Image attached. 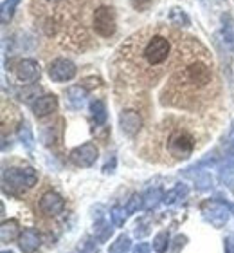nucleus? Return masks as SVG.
Masks as SVG:
<instances>
[{"instance_id":"nucleus-5","label":"nucleus","mask_w":234,"mask_h":253,"mask_svg":"<svg viewBox=\"0 0 234 253\" xmlns=\"http://www.w3.org/2000/svg\"><path fill=\"white\" fill-rule=\"evenodd\" d=\"M193 148H195V141L187 132L177 130L167 139V152L175 159H187L193 154Z\"/></svg>"},{"instance_id":"nucleus-36","label":"nucleus","mask_w":234,"mask_h":253,"mask_svg":"<svg viewBox=\"0 0 234 253\" xmlns=\"http://www.w3.org/2000/svg\"><path fill=\"white\" fill-rule=\"evenodd\" d=\"M175 243H177L175 246H177V248H180V246H184V244H186V237H184V235H178Z\"/></svg>"},{"instance_id":"nucleus-17","label":"nucleus","mask_w":234,"mask_h":253,"mask_svg":"<svg viewBox=\"0 0 234 253\" xmlns=\"http://www.w3.org/2000/svg\"><path fill=\"white\" fill-rule=\"evenodd\" d=\"M222 37H224L225 45L234 53V27H233V16L229 13L222 15Z\"/></svg>"},{"instance_id":"nucleus-33","label":"nucleus","mask_w":234,"mask_h":253,"mask_svg":"<svg viewBox=\"0 0 234 253\" xmlns=\"http://www.w3.org/2000/svg\"><path fill=\"white\" fill-rule=\"evenodd\" d=\"M224 243H225V253H234V235H229Z\"/></svg>"},{"instance_id":"nucleus-16","label":"nucleus","mask_w":234,"mask_h":253,"mask_svg":"<svg viewBox=\"0 0 234 253\" xmlns=\"http://www.w3.org/2000/svg\"><path fill=\"white\" fill-rule=\"evenodd\" d=\"M16 136H18L20 143L27 150H33V147H34V136H33L31 126H29V123H27L26 120H22V122L18 123V126H16Z\"/></svg>"},{"instance_id":"nucleus-30","label":"nucleus","mask_w":234,"mask_h":253,"mask_svg":"<svg viewBox=\"0 0 234 253\" xmlns=\"http://www.w3.org/2000/svg\"><path fill=\"white\" fill-rule=\"evenodd\" d=\"M153 4V0H132V5L135 7L137 11H148Z\"/></svg>"},{"instance_id":"nucleus-23","label":"nucleus","mask_w":234,"mask_h":253,"mask_svg":"<svg viewBox=\"0 0 234 253\" xmlns=\"http://www.w3.org/2000/svg\"><path fill=\"white\" fill-rule=\"evenodd\" d=\"M40 92H42V87L31 84V85H27V87H24V89L18 92V98H20V101H24V103L33 105V103L40 98Z\"/></svg>"},{"instance_id":"nucleus-19","label":"nucleus","mask_w":234,"mask_h":253,"mask_svg":"<svg viewBox=\"0 0 234 253\" xmlns=\"http://www.w3.org/2000/svg\"><path fill=\"white\" fill-rule=\"evenodd\" d=\"M90 116H92V122L98 126H103L106 123V118H108V112H106V105H104L101 100H94L90 103Z\"/></svg>"},{"instance_id":"nucleus-11","label":"nucleus","mask_w":234,"mask_h":253,"mask_svg":"<svg viewBox=\"0 0 234 253\" xmlns=\"http://www.w3.org/2000/svg\"><path fill=\"white\" fill-rule=\"evenodd\" d=\"M40 210L49 217H56L65 210V199L56 192H47L40 199Z\"/></svg>"},{"instance_id":"nucleus-27","label":"nucleus","mask_w":234,"mask_h":253,"mask_svg":"<svg viewBox=\"0 0 234 253\" xmlns=\"http://www.w3.org/2000/svg\"><path fill=\"white\" fill-rule=\"evenodd\" d=\"M125 208H126V211H128V215H134V213H137L140 208H144V195L132 194Z\"/></svg>"},{"instance_id":"nucleus-7","label":"nucleus","mask_w":234,"mask_h":253,"mask_svg":"<svg viewBox=\"0 0 234 253\" xmlns=\"http://www.w3.org/2000/svg\"><path fill=\"white\" fill-rule=\"evenodd\" d=\"M47 73H49V78L52 82L62 84V82H70L78 74V67H76V63L70 62L68 58H56L49 63Z\"/></svg>"},{"instance_id":"nucleus-34","label":"nucleus","mask_w":234,"mask_h":253,"mask_svg":"<svg viewBox=\"0 0 234 253\" xmlns=\"http://www.w3.org/2000/svg\"><path fill=\"white\" fill-rule=\"evenodd\" d=\"M148 232H150V230H148V224H137V228H135V237H144V235Z\"/></svg>"},{"instance_id":"nucleus-20","label":"nucleus","mask_w":234,"mask_h":253,"mask_svg":"<svg viewBox=\"0 0 234 253\" xmlns=\"http://www.w3.org/2000/svg\"><path fill=\"white\" fill-rule=\"evenodd\" d=\"M167 20H169L171 26H177V27L191 26V20H189V16H187V13L182 7H171L169 13H167Z\"/></svg>"},{"instance_id":"nucleus-24","label":"nucleus","mask_w":234,"mask_h":253,"mask_svg":"<svg viewBox=\"0 0 234 253\" xmlns=\"http://www.w3.org/2000/svg\"><path fill=\"white\" fill-rule=\"evenodd\" d=\"M20 2L22 0H4L2 9H0V22H2L4 26H7L11 22V18H13V15H15V11Z\"/></svg>"},{"instance_id":"nucleus-4","label":"nucleus","mask_w":234,"mask_h":253,"mask_svg":"<svg viewBox=\"0 0 234 253\" xmlns=\"http://www.w3.org/2000/svg\"><path fill=\"white\" fill-rule=\"evenodd\" d=\"M94 31L98 33L99 37L110 38L117 29V20H115V11L112 7H106V5H101L94 11Z\"/></svg>"},{"instance_id":"nucleus-9","label":"nucleus","mask_w":234,"mask_h":253,"mask_svg":"<svg viewBox=\"0 0 234 253\" xmlns=\"http://www.w3.org/2000/svg\"><path fill=\"white\" fill-rule=\"evenodd\" d=\"M15 73H16V78H18V82L31 85V84H34V82H38V80H40L42 67H40V63H38L36 60L24 58V60H20V62H18V65H16V69H15Z\"/></svg>"},{"instance_id":"nucleus-28","label":"nucleus","mask_w":234,"mask_h":253,"mask_svg":"<svg viewBox=\"0 0 234 253\" xmlns=\"http://www.w3.org/2000/svg\"><path fill=\"white\" fill-rule=\"evenodd\" d=\"M110 217H112V222H114L115 228H121L123 224H125L126 217H128V211H126L125 206H119L115 205L112 210H110Z\"/></svg>"},{"instance_id":"nucleus-2","label":"nucleus","mask_w":234,"mask_h":253,"mask_svg":"<svg viewBox=\"0 0 234 253\" xmlns=\"http://www.w3.org/2000/svg\"><path fill=\"white\" fill-rule=\"evenodd\" d=\"M200 211H202L205 222H209L214 228H222L229 221L231 213L234 211V206L220 199H207L202 203Z\"/></svg>"},{"instance_id":"nucleus-31","label":"nucleus","mask_w":234,"mask_h":253,"mask_svg":"<svg viewBox=\"0 0 234 253\" xmlns=\"http://www.w3.org/2000/svg\"><path fill=\"white\" fill-rule=\"evenodd\" d=\"M225 154H231L234 156V122L231 125V130H229V137H227V152Z\"/></svg>"},{"instance_id":"nucleus-1","label":"nucleus","mask_w":234,"mask_h":253,"mask_svg":"<svg viewBox=\"0 0 234 253\" xmlns=\"http://www.w3.org/2000/svg\"><path fill=\"white\" fill-rule=\"evenodd\" d=\"M38 183V172L33 167H11L2 174V188L9 195H22Z\"/></svg>"},{"instance_id":"nucleus-22","label":"nucleus","mask_w":234,"mask_h":253,"mask_svg":"<svg viewBox=\"0 0 234 253\" xmlns=\"http://www.w3.org/2000/svg\"><path fill=\"white\" fill-rule=\"evenodd\" d=\"M164 201V192H162L159 186L157 188H150L148 192L144 194V210L150 211L153 208H157V205Z\"/></svg>"},{"instance_id":"nucleus-12","label":"nucleus","mask_w":234,"mask_h":253,"mask_svg":"<svg viewBox=\"0 0 234 253\" xmlns=\"http://www.w3.org/2000/svg\"><path fill=\"white\" fill-rule=\"evenodd\" d=\"M58 109V98L54 94H43L40 96L34 103L31 105V111L34 112L36 118H45L52 112H56Z\"/></svg>"},{"instance_id":"nucleus-25","label":"nucleus","mask_w":234,"mask_h":253,"mask_svg":"<svg viewBox=\"0 0 234 253\" xmlns=\"http://www.w3.org/2000/svg\"><path fill=\"white\" fill-rule=\"evenodd\" d=\"M132 248V243H130V237L128 235H119V237L115 239L114 243L110 244L108 253H126L128 250Z\"/></svg>"},{"instance_id":"nucleus-18","label":"nucleus","mask_w":234,"mask_h":253,"mask_svg":"<svg viewBox=\"0 0 234 253\" xmlns=\"http://www.w3.org/2000/svg\"><path fill=\"white\" fill-rule=\"evenodd\" d=\"M187 185H184V183H178V185H175V188H171L169 192H166L164 194V203H166L167 206H173L177 205V203H180V201H184L187 197Z\"/></svg>"},{"instance_id":"nucleus-10","label":"nucleus","mask_w":234,"mask_h":253,"mask_svg":"<svg viewBox=\"0 0 234 253\" xmlns=\"http://www.w3.org/2000/svg\"><path fill=\"white\" fill-rule=\"evenodd\" d=\"M119 126L123 134H126V136H137L139 130L142 128V116L137 111L126 109L119 114Z\"/></svg>"},{"instance_id":"nucleus-37","label":"nucleus","mask_w":234,"mask_h":253,"mask_svg":"<svg viewBox=\"0 0 234 253\" xmlns=\"http://www.w3.org/2000/svg\"><path fill=\"white\" fill-rule=\"evenodd\" d=\"M2 253H13V252H11V250H9V252H7V250H4V252H2Z\"/></svg>"},{"instance_id":"nucleus-26","label":"nucleus","mask_w":234,"mask_h":253,"mask_svg":"<svg viewBox=\"0 0 234 253\" xmlns=\"http://www.w3.org/2000/svg\"><path fill=\"white\" fill-rule=\"evenodd\" d=\"M167 248H169V233L166 230H162L153 237V250L157 253H164L167 252Z\"/></svg>"},{"instance_id":"nucleus-21","label":"nucleus","mask_w":234,"mask_h":253,"mask_svg":"<svg viewBox=\"0 0 234 253\" xmlns=\"http://www.w3.org/2000/svg\"><path fill=\"white\" fill-rule=\"evenodd\" d=\"M112 232H114V228L110 226L104 219H98L94 222V237H96L98 243H106L110 235H112Z\"/></svg>"},{"instance_id":"nucleus-14","label":"nucleus","mask_w":234,"mask_h":253,"mask_svg":"<svg viewBox=\"0 0 234 253\" xmlns=\"http://www.w3.org/2000/svg\"><path fill=\"white\" fill-rule=\"evenodd\" d=\"M87 89L83 85H74V87H68L65 96H67L68 105L72 109H83V105L87 103Z\"/></svg>"},{"instance_id":"nucleus-3","label":"nucleus","mask_w":234,"mask_h":253,"mask_svg":"<svg viewBox=\"0 0 234 253\" xmlns=\"http://www.w3.org/2000/svg\"><path fill=\"white\" fill-rule=\"evenodd\" d=\"M142 56H144V60L150 63L151 67L162 65L171 56V42L166 37H162V35H153L144 45Z\"/></svg>"},{"instance_id":"nucleus-29","label":"nucleus","mask_w":234,"mask_h":253,"mask_svg":"<svg viewBox=\"0 0 234 253\" xmlns=\"http://www.w3.org/2000/svg\"><path fill=\"white\" fill-rule=\"evenodd\" d=\"M98 241H94V239L87 237L81 241V244L78 246V252L79 253H98Z\"/></svg>"},{"instance_id":"nucleus-6","label":"nucleus","mask_w":234,"mask_h":253,"mask_svg":"<svg viewBox=\"0 0 234 253\" xmlns=\"http://www.w3.org/2000/svg\"><path fill=\"white\" fill-rule=\"evenodd\" d=\"M184 78L187 80V84L195 85V87H205L213 80V71L207 63L197 60L184 69Z\"/></svg>"},{"instance_id":"nucleus-15","label":"nucleus","mask_w":234,"mask_h":253,"mask_svg":"<svg viewBox=\"0 0 234 253\" xmlns=\"http://www.w3.org/2000/svg\"><path fill=\"white\" fill-rule=\"evenodd\" d=\"M16 237H20L18 222H16L15 219H9V221L2 222V226H0V239H2V243H13Z\"/></svg>"},{"instance_id":"nucleus-8","label":"nucleus","mask_w":234,"mask_h":253,"mask_svg":"<svg viewBox=\"0 0 234 253\" xmlns=\"http://www.w3.org/2000/svg\"><path fill=\"white\" fill-rule=\"evenodd\" d=\"M68 158L76 167H81V169L92 167L96 163V159H98V147H96V143L87 141L83 145H79V147L72 148Z\"/></svg>"},{"instance_id":"nucleus-13","label":"nucleus","mask_w":234,"mask_h":253,"mask_svg":"<svg viewBox=\"0 0 234 253\" xmlns=\"http://www.w3.org/2000/svg\"><path fill=\"white\" fill-rule=\"evenodd\" d=\"M18 244H20V250L24 253H34L42 246V235H40L36 230L27 228V230H24V232L20 233Z\"/></svg>"},{"instance_id":"nucleus-35","label":"nucleus","mask_w":234,"mask_h":253,"mask_svg":"<svg viewBox=\"0 0 234 253\" xmlns=\"http://www.w3.org/2000/svg\"><path fill=\"white\" fill-rule=\"evenodd\" d=\"M103 172H104V174H114V172H115V158L112 159V163H110V161H108V163L104 165Z\"/></svg>"},{"instance_id":"nucleus-32","label":"nucleus","mask_w":234,"mask_h":253,"mask_svg":"<svg viewBox=\"0 0 234 253\" xmlns=\"http://www.w3.org/2000/svg\"><path fill=\"white\" fill-rule=\"evenodd\" d=\"M132 252H134V253H150V244H148V243H139V244H135V246L132 248Z\"/></svg>"}]
</instances>
